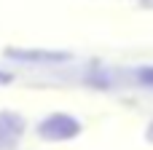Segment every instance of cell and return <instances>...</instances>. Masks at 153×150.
I'll list each match as a JSON object with an SVG mask.
<instances>
[{
  "mask_svg": "<svg viewBox=\"0 0 153 150\" xmlns=\"http://www.w3.org/2000/svg\"><path fill=\"white\" fill-rule=\"evenodd\" d=\"M78 132H81L78 121L70 115H62V113H56L40 123V137H46V140H70Z\"/></svg>",
  "mask_w": 153,
  "mask_h": 150,
  "instance_id": "obj_1",
  "label": "cell"
},
{
  "mask_svg": "<svg viewBox=\"0 0 153 150\" xmlns=\"http://www.w3.org/2000/svg\"><path fill=\"white\" fill-rule=\"evenodd\" d=\"M11 56H19V59H46V62H59L65 59V54H40V51H11Z\"/></svg>",
  "mask_w": 153,
  "mask_h": 150,
  "instance_id": "obj_3",
  "label": "cell"
},
{
  "mask_svg": "<svg viewBox=\"0 0 153 150\" xmlns=\"http://www.w3.org/2000/svg\"><path fill=\"white\" fill-rule=\"evenodd\" d=\"M8 81H11V75L8 72H0V83H8Z\"/></svg>",
  "mask_w": 153,
  "mask_h": 150,
  "instance_id": "obj_4",
  "label": "cell"
},
{
  "mask_svg": "<svg viewBox=\"0 0 153 150\" xmlns=\"http://www.w3.org/2000/svg\"><path fill=\"white\" fill-rule=\"evenodd\" d=\"M151 137H153V132H151Z\"/></svg>",
  "mask_w": 153,
  "mask_h": 150,
  "instance_id": "obj_5",
  "label": "cell"
},
{
  "mask_svg": "<svg viewBox=\"0 0 153 150\" xmlns=\"http://www.w3.org/2000/svg\"><path fill=\"white\" fill-rule=\"evenodd\" d=\"M22 129L24 123L16 113H0V148H13L22 137Z\"/></svg>",
  "mask_w": 153,
  "mask_h": 150,
  "instance_id": "obj_2",
  "label": "cell"
}]
</instances>
